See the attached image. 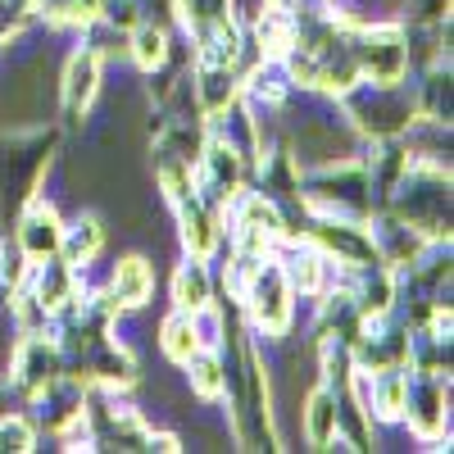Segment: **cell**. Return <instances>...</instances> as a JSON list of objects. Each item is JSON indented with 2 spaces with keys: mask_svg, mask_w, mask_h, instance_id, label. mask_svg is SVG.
Segmentation results:
<instances>
[{
  "mask_svg": "<svg viewBox=\"0 0 454 454\" xmlns=\"http://www.w3.org/2000/svg\"><path fill=\"white\" fill-rule=\"evenodd\" d=\"M100 246H105V223L96 218V214H82L78 223H68L64 227V241H59V259L68 263V269H87V263L100 254Z\"/></svg>",
  "mask_w": 454,
  "mask_h": 454,
  "instance_id": "obj_13",
  "label": "cell"
},
{
  "mask_svg": "<svg viewBox=\"0 0 454 454\" xmlns=\"http://www.w3.org/2000/svg\"><path fill=\"white\" fill-rule=\"evenodd\" d=\"M305 241L314 250H323L327 259H336L340 269H372L377 259V241H372V227L364 218H346V214H314Z\"/></svg>",
  "mask_w": 454,
  "mask_h": 454,
  "instance_id": "obj_4",
  "label": "cell"
},
{
  "mask_svg": "<svg viewBox=\"0 0 454 454\" xmlns=\"http://www.w3.org/2000/svg\"><path fill=\"white\" fill-rule=\"evenodd\" d=\"M150 295H155V269H150V259L145 254H123L109 273V300L119 309H141Z\"/></svg>",
  "mask_w": 454,
  "mask_h": 454,
  "instance_id": "obj_11",
  "label": "cell"
},
{
  "mask_svg": "<svg viewBox=\"0 0 454 454\" xmlns=\"http://www.w3.org/2000/svg\"><path fill=\"white\" fill-rule=\"evenodd\" d=\"M96 91H100V55H91V51H78V55H73V59L64 64V82H59L64 114H68L73 123H78L82 114L91 109Z\"/></svg>",
  "mask_w": 454,
  "mask_h": 454,
  "instance_id": "obj_10",
  "label": "cell"
},
{
  "mask_svg": "<svg viewBox=\"0 0 454 454\" xmlns=\"http://www.w3.org/2000/svg\"><path fill=\"white\" fill-rule=\"evenodd\" d=\"M36 450V427L23 413H0V454H27Z\"/></svg>",
  "mask_w": 454,
  "mask_h": 454,
  "instance_id": "obj_21",
  "label": "cell"
},
{
  "mask_svg": "<svg viewBox=\"0 0 454 454\" xmlns=\"http://www.w3.org/2000/svg\"><path fill=\"white\" fill-rule=\"evenodd\" d=\"M27 269H32V263L23 259V250H19V246H0V282H5L10 291H14V286H23Z\"/></svg>",
  "mask_w": 454,
  "mask_h": 454,
  "instance_id": "obj_22",
  "label": "cell"
},
{
  "mask_svg": "<svg viewBox=\"0 0 454 454\" xmlns=\"http://www.w3.org/2000/svg\"><path fill=\"white\" fill-rule=\"evenodd\" d=\"M177 14L186 19V27L192 32H205L214 23H227L232 19V0H173Z\"/></svg>",
  "mask_w": 454,
  "mask_h": 454,
  "instance_id": "obj_20",
  "label": "cell"
},
{
  "mask_svg": "<svg viewBox=\"0 0 454 454\" xmlns=\"http://www.w3.org/2000/svg\"><path fill=\"white\" fill-rule=\"evenodd\" d=\"M23 19H27L23 5H14V0H0V42H5V36H14Z\"/></svg>",
  "mask_w": 454,
  "mask_h": 454,
  "instance_id": "obj_23",
  "label": "cell"
},
{
  "mask_svg": "<svg viewBox=\"0 0 454 454\" xmlns=\"http://www.w3.org/2000/svg\"><path fill=\"white\" fill-rule=\"evenodd\" d=\"M300 419H305V441L314 450H327L340 436V427H336V391L332 387H314L305 409H300Z\"/></svg>",
  "mask_w": 454,
  "mask_h": 454,
  "instance_id": "obj_14",
  "label": "cell"
},
{
  "mask_svg": "<svg viewBox=\"0 0 454 454\" xmlns=\"http://www.w3.org/2000/svg\"><path fill=\"white\" fill-rule=\"evenodd\" d=\"M192 91H196V109L205 114V119H218V114H227V109L241 100L237 68H227V64H200Z\"/></svg>",
  "mask_w": 454,
  "mask_h": 454,
  "instance_id": "obj_12",
  "label": "cell"
},
{
  "mask_svg": "<svg viewBox=\"0 0 454 454\" xmlns=\"http://www.w3.org/2000/svg\"><path fill=\"white\" fill-rule=\"evenodd\" d=\"M241 300H246V309H250V318H254V327H259L263 336H273V340L286 336L295 291H291V282H286V273H282V259L263 254L254 269L246 273V282H241Z\"/></svg>",
  "mask_w": 454,
  "mask_h": 454,
  "instance_id": "obj_3",
  "label": "cell"
},
{
  "mask_svg": "<svg viewBox=\"0 0 454 454\" xmlns=\"http://www.w3.org/2000/svg\"><path fill=\"white\" fill-rule=\"evenodd\" d=\"M182 368H186V382H192V391L200 400H218L227 391V364H223L218 346H200Z\"/></svg>",
  "mask_w": 454,
  "mask_h": 454,
  "instance_id": "obj_15",
  "label": "cell"
},
{
  "mask_svg": "<svg viewBox=\"0 0 454 454\" xmlns=\"http://www.w3.org/2000/svg\"><path fill=\"white\" fill-rule=\"evenodd\" d=\"M209 300H214V282H209L205 259H186L173 273V305L192 314V309H205Z\"/></svg>",
  "mask_w": 454,
  "mask_h": 454,
  "instance_id": "obj_17",
  "label": "cell"
},
{
  "mask_svg": "<svg viewBox=\"0 0 454 454\" xmlns=\"http://www.w3.org/2000/svg\"><path fill=\"white\" fill-rule=\"evenodd\" d=\"M59 241H64V218H59V209L32 196V200L19 209L14 246L23 250L27 263H42V259H55V254H59Z\"/></svg>",
  "mask_w": 454,
  "mask_h": 454,
  "instance_id": "obj_8",
  "label": "cell"
},
{
  "mask_svg": "<svg viewBox=\"0 0 454 454\" xmlns=\"http://www.w3.org/2000/svg\"><path fill=\"white\" fill-rule=\"evenodd\" d=\"M64 377V350H59V340H51L46 332H32L23 346L14 350V364H10V382L36 400L51 382H59Z\"/></svg>",
  "mask_w": 454,
  "mask_h": 454,
  "instance_id": "obj_7",
  "label": "cell"
},
{
  "mask_svg": "<svg viewBox=\"0 0 454 454\" xmlns=\"http://www.w3.org/2000/svg\"><path fill=\"white\" fill-rule=\"evenodd\" d=\"M282 273H286L291 291L323 295V286H327V254H323V250H314V246L291 250V254L282 259Z\"/></svg>",
  "mask_w": 454,
  "mask_h": 454,
  "instance_id": "obj_16",
  "label": "cell"
},
{
  "mask_svg": "<svg viewBox=\"0 0 454 454\" xmlns=\"http://www.w3.org/2000/svg\"><path fill=\"white\" fill-rule=\"evenodd\" d=\"M128 55H132L145 73L164 68V64H168V55H173L168 32H164L160 23H137V27H132V36H128Z\"/></svg>",
  "mask_w": 454,
  "mask_h": 454,
  "instance_id": "obj_18",
  "label": "cell"
},
{
  "mask_svg": "<svg viewBox=\"0 0 454 454\" xmlns=\"http://www.w3.org/2000/svg\"><path fill=\"white\" fill-rule=\"evenodd\" d=\"M350 51L359 64V78L368 82H400L409 73V42L395 27H364L350 36Z\"/></svg>",
  "mask_w": 454,
  "mask_h": 454,
  "instance_id": "obj_5",
  "label": "cell"
},
{
  "mask_svg": "<svg viewBox=\"0 0 454 454\" xmlns=\"http://www.w3.org/2000/svg\"><path fill=\"white\" fill-rule=\"evenodd\" d=\"M160 346H164V355H168L173 364H186V359H192V355L200 350V332H196L192 314H186V309L168 314L164 327H160Z\"/></svg>",
  "mask_w": 454,
  "mask_h": 454,
  "instance_id": "obj_19",
  "label": "cell"
},
{
  "mask_svg": "<svg viewBox=\"0 0 454 454\" xmlns=\"http://www.w3.org/2000/svg\"><path fill=\"white\" fill-rule=\"evenodd\" d=\"M346 114L355 119L359 132H372L377 141H395L419 123V105L400 82H368L346 91Z\"/></svg>",
  "mask_w": 454,
  "mask_h": 454,
  "instance_id": "obj_2",
  "label": "cell"
},
{
  "mask_svg": "<svg viewBox=\"0 0 454 454\" xmlns=\"http://www.w3.org/2000/svg\"><path fill=\"white\" fill-rule=\"evenodd\" d=\"M177 209V223H182V246H186V254L192 259H209L214 250H218V241H223V227H218V209L205 200V196H186L182 205H173Z\"/></svg>",
  "mask_w": 454,
  "mask_h": 454,
  "instance_id": "obj_9",
  "label": "cell"
},
{
  "mask_svg": "<svg viewBox=\"0 0 454 454\" xmlns=\"http://www.w3.org/2000/svg\"><path fill=\"white\" fill-rule=\"evenodd\" d=\"M404 419L423 441H436L450 419V377L409 368V395H404Z\"/></svg>",
  "mask_w": 454,
  "mask_h": 454,
  "instance_id": "obj_6",
  "label": "cell"
},
{
  "mask_svg": "<svg viewBox=\"0 0 454 454\" xmlns=\"http://www.w3.org/2000/svg\"><path fill=\"white\" fill-rule=\"evenodd\" d=\"M51 150H55L51 128H23V132L0 137V223L36 196L42 173L51 164Z\"/></svg>",
  "mask_w": 454,
  "mask_h": 454,
  "instance_id": "obj_1",
  "label": "cell"
}]
</instances>
